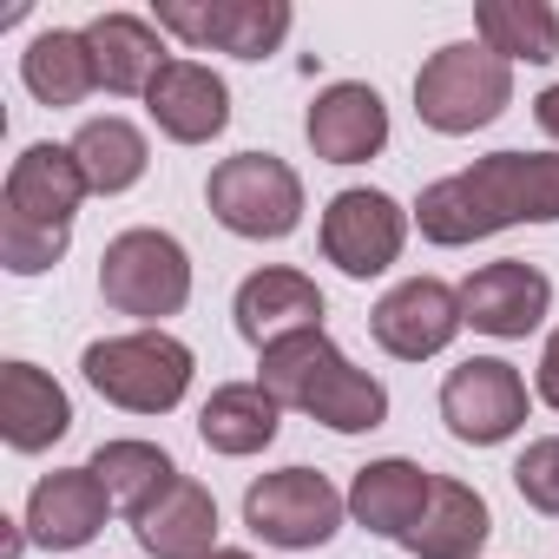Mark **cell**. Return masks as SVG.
<instances>
[{"label": "cell", "instance_id": "obj_33", "mask_svg": "<svg viewBox=\"0 0 559 559\" xmlns=\"http://www.w3.org/2000/svg\"><path fill=\"white\" fill-rule=\"evenodd\" d=\"M211 559H250V552H237V546H217V552H211Z\"/></svg>", "mask_w": 559, "mask_h": 559}, {"label": "cell", "instance_id": "obj_13", "mask_svg": "<svg viewBox=\"0 0 559 559\" xmlns=\"http://www.w3.org/2000/svg\"><path fill=\"white\" fill-rule=\"evenodd\" d=\"M237 336L263 356L276 343H290L304 330H323V290H317V276L290 270V263H270V270H250L243 284H237Z\"/></svg>", "mask_w": 559, "mask_h": 559}, {"label": "cell", "instance_id": "obj_5", "mask_svg": "<svg viewBox=\"0 0 559 559\" xmlns=\"http://www.w3.org/2000/svg\"><path fill=\"white\" fill-rule=\"evenodd\" d=\"M513 106V67L500 53H487L480 40H454L441 53H428V67L415 73V112L428 132H480Z\"/></svg>", "mask_w": 559, "mask_h": 559}, {"label": "cell", "instance_id": "obj_19", "mask_svg": "<svg viewBox=\"0 0 559 559\" xmlns=\"http://www.w3.org/2000/svg\"><path fill=\"white\" fill-rule=\"evenodd\" d=\"M428 493H435V474H428L421 461H402V454H389V461H369V467H356V480H349V520L402 546V539L415 533V520H421Z\"/></svg>", "mask_w": 559, "mask_h": 559}, {"label": "cell", "instance_id": "obj_28", "mask_svg": "<svg viewBox=\"0 0 559 559\" xmlns=\"http://www.w3.org/2000/svg\"><path fill=\"white\" fill-rule=\"evenodd\" d=\"M67 243H73V230H40V224H21V217L0 211V263H8L14 276L53 270V263L67 257Z\"/></svg>", "mask_w": 559, "mask_h": 559}, {"label": "cell", "instance_id": "obj_12", "mask_svg": "<svg viewBox=\"0 0 559 559\" xmlns=\"http://www.w3.org/2000/svg\"><path fill=\"white\" fill-rule=\"evenodd\" d=\"M461 290H448L441 276H408L395 284L376 310H369V336L395 356V362H428L461 336Z\"/></svg>", "mask_w": 559, "mask_h": 559}, {"label": "cell", "instance_id": "obj_27", "mask_svg": "<svg viewBox=\"0 0 559 559\" xmlns=\"http://www.w3.org/2000/svg\"><path fill=\"white\" fill-rule=\"evenodd\" d=\"M86 467L99 474V487H106L112 507H126V513L152 507V500L178 480V461H171L158 441H99Z\"/></svg>", "mask_w": 559, "mask_h": 559}, {"label": "cell", "instance_id": "obj_4", "mask_svg": "<svg viewBox=\"0 0 559 559\" xmlns=\"http://www.w3.org/2000/svg\"><path fill=\"white\" fill-rule=\"evenodd\" d=\"M99 297L119 317H139L145 330H158L165 317H178L191 304V257L171 230H119L99 257Z\"/></svg>", "mask_w": 559, "mask_h": 559}, {"label": "cell", "instance_id": "obj_24", "mask_svg": "<svg viewBox=\"0 0 559 559\" xmlns=\"http://www.w3.org/2000/svg\"><path fill=\"white\" fill-rule=\"evenodd\" d=\"M21 86H27L40 106H53V112H60V106H80V99L99 86L86 34H73V27H47V34H34L27 53H21Z\"/></svg>", "mask_w": 559, "mask_h": 559}, {"label": "cell", "instance_id": "obj_2", "mask_svg": "<svg viewBox=\"0 0 559 559\" xmlns=\"http://www.w3.org/2000/svg\"><path fill=\"white\" fill-rule=\"evenodd\" d=\"M257 382L276 395V408H297V415H310V421H323L336 435H369V428L389 421V389L369 369H356L330 343V330H304L290 343L263 349Z\"/></svg>", "mask_w": 559, "mask_h": 559}, {"label": "cell", "instance_id": "obj_11", "mask_svg": "<svg viewBox=\"0 0 559 559\" xmlns=\"http://www.w3.org/2000/svg\"><path fill=\"white\" fill-rule=\"evenodd\" d=\"M552 310V276L526 257H500V263H480L467 284H461V323L493 336V343H520L546 323Z\"/></svg>", "mask_w": 559, "mask_h": 559}, {"label": "cell", "instance_id": "obj_7", "mask_svg": "<svg viewBox=\"0 0 559 559\" xmlns=\"http://www.w3.org/2000/svg\"><path fill=\"white\" fill-rule=\"evenodd\" d=\"M343 513H349V493H336L317 467H276L243 487V526L284 552L330 546L343 533Z\"/></svg>", "mask_w": 559, "mask_h": 559}, {"label": "cell", "instance_id": "obj_25", "mask_svg": "<svg viewBox=\"0 0 559 559\" xmlns=\"http://www.w3.org/2000/svg\"><path fill=\"white\" fill-rule=\"evenodd\" d=\"M73 158H80V171H86V185H93L99 198H119V191H132V185L145 178L152 145H145V132H139L132 119L106 112V119H86V126L73 132Z\"/></svg>", "mask_w": 559, "mask_h": 559}, {"label": "cell", "instance_id": "obj_20", "mask_svg": "<svg viewBox=\"0 0 559 559\" xmlns=\"http://www.w3.org/2000/svg\"><path fill=\"white\" fill-rule=\"evenodd\" d=\"M67 428H73V402L47 369L34 362L0 369V435H8L14 454H47Z\"/></svg>", "mask_w": 559, "mask_h": 559}, {"label": "cell", "instance_id": "obj_16", "mask_svg": "<svg viewBox=\"0 0 559 559\" xmlns=\"http://www.w3.org/2000/svg\"><path fill=\"white\" fill-rule=\"evenodd\" d=\"M106 513H112V493L99 487L93 467H53V474L34 480L21 526H27V539L47 546V552H80V546L99 539Z\"/></svg>", "mask_w": 559, "mask_h": 559}, {"label": "cell", "instance_id": "obj_32", "mask_svg": "<svg viewBox=\"0 0 559 559\" xmlns=\"http://www.w3.org/2000/svg\"><path fill=\"white\" fill-rule=\"evenodd\" d=\"M21 546H27V526H14V520H8V539H0V559H21Z\"/></svg>", "mask_w": 559, "mask_h": 559}, {"label": "cell", "instance_id": "obj_29", "mask_svg": "<svg viewBox=\"0 0 559 559\" xmlns=\"http://www.w3.org/2000/svg\"><path fill=\"white\" fill-rule=\"evenodd\" d=\"M513 487L533 513H552L559 520V435H539L526 441V454L513 461Z\"/></svg>", "mask_w": 559, "mask_h": 559}, {"label": "cell", "instance_id": "obj_10", "mask_svg": "<svg viewBox=\"0 0 559 559\" xmlns=\"http://www.w3.org/2000/svg\"><path fill=\"white\" fill-rule=\"evenodd\" d=\"M408 243V211L376 191V185H356V191H336L323 204V257L356 276V284H369V276H382Z\"/></svg>", "mask_w": 559, "mask_h": 559}, {"label": "cell", "instance_id": "obj_6", "mask_svg": "<svg viewBox=\"0 0 559 559\" xmlns=\"http://www.w3.org/2000/svg\"><path fill=\"white\" fill-rule=\"evenodd\" d=\"M204 204H211V217L230 237L276 243V237H290L304 224V178L276 158V152H237V158H217L211 165Z\"/></svg>", "mask_w": 559, "mask_h": 559}, {"label": "cell", "instance_id": "obj_14", "mask_svg": "<svg viewBox=\"0 0 559 559\" xmlns=\"http://www.w3.org/2000/svg\"><path fill=\"white\" fill-rule=\"evenodd\" d=\"M86 171L73 158V145H27L14 165H8V191H0V211L21 217V224H40V230H73L80 204H86Z\"/></svg>", "mask_w": 559, "mask_h": 559}, {"label": "cell", "instance_id": "obj_31", "mask_svg": "<svg viewBox=\"0 0 559 559\" xmlns=\"http://www.w3.org/2000/svg\"><path fill=\"white\" fill-rule=\"evenodd\" d=\"M533 119H539V132L559 145V86H546V93L533 99Z\"/></svg>", "mask_w": 559, "mask_h": 559}, {"label": "cell", "instance_id": "obj_21", "mask_svg": "<svg viewBox=\"0 0 559 559\" xmlns=\"http://www.w3.org/2000/svg\"><path fill=\"white\" fill-rule=\"evenodd\" d=\"M86 34V47H93V73H99V86L106 93H152V80L171 67V53H165V40H158V27L145 21V14H99L93 27H80Z\"/></svg>", "mask_w": 559, "mask_h": 559}, {"label": "cell", "instance_id": "obj_8", "mask_svg": "<svg viewBox=\"0 0 559 559\" xmlns=\"http://www.w3.org/2000/svg\"><path fill=\"white\" fill-rule=\"evenodd\" d=\"M152 27L230 60H270L290 34V0H158Z\"/></svg>", "mask_w": 559, "mask_h": 559}, {"label": "cell", "instance_id": "obj_30", "mask_svg": "<svg viewBox=\"0 0 559 559\" xmlns=\"http://www.w3.org/2000/svg\"><path fill=\"white\" fill-rule=\"evenodd\" d=\"M533 389H539L546 408H559V330H552L546 349H539V376H533Z\"/></svg>", "mask_w": 559, "mask_h": 559}, {"label": "cell", "instance_id": "obj_3", "mask_svg": "<svg viewBox=\"0 0 559 559\" xmlns=\"http://www.w3.org/2000/svg\"><path fill=\"white\" fill-rule=\"evenodd\" d=\"M80 369L112 408H126V415H171L185 402L198 362H191V349L171 330H126V336L86 343Z\"/></svg>", "mask_w": 559, "mask_h": 559}, {"label": "cell", "instance_id": "obj_22", "mask_svg": "<svg viewBox=\"0 0 559 559\" xmlns=\"http://www.w3.org/2000/svg\"><path fill=\"white\" fill-rule=\"evenodd\" d=\"M487 533H493V513H487L480 487L435 474V493H428V507H421V520H415V533L402 546L415 559H480Z\"/></svg>", "mask_w": 559, "mask_h": 559}, {"label": "cell", "instance_id": "obj_26", "mask_svg": "<svg viewBox=\"0 0 559 559\" xmlns=\"http://www.w3.org/2000/svg\"><path fill=\"white\" fill-rule=\"evenodd\" d=\"M474 34L507 67L513 60H526V67L559 60V14L546 8V0H480V8H474Z\"/></svg>", "mask_w": 559, "mask_h": 559}, {"label": "cell", "instance_id": "obj_17", "mask_svg": "<svg viewBox=\"0 0 559 559\" xmlns=\"http://www.w3.org/2000/svg\"><path fill=\"white\" fill-rule=\"evenodd\" d=\"M145 112H152V126H158L171 145H211V139L230 126V86H224L204 60H171V67L152 80Z\"/></svg>", "mask_w": 559, "mask_h": 559}, {"label": "cell", "instance_id": "obj_1", "mask_svg": "<svg viewBox=\"0 0 559 559\" xmlns=\"http://www.w3.org/2000/svg\"><path fill=\"white\" fill-rule=\"evenodd\" d=\"M428 243L461 250L507 224H559V152H487L415 198Z\"/></svg>", "mask_w": 559, "mask_h": 559}, {"label": "cell", "instance_id": "obj_23", "mask_svg": "<svg viewBox=\"0 0 559 559\" xmlns=\"http://www.w3.org/2000/svg\"><path fill=\"white\" fill-rule=\"evenodd\" d=\"M276 428H284V408H276V395H270L263 382H224V389H211V402L198 408L204 448H211V454H230V461L263 454V448L276 441Z\"/></svg>", "mask_w": 559, "mask_h": 559}, {"label": "cell", "instance_id": "obj_15", "mask_svg": "<svg viewBox=\"0 0 559 559\" xmlns=\"http://www.w3.org/2000/svg\"><path fill=\"white\" fill-rule=\"evenodd\" d=\"M304 139L323 165H369L382 145H389V106L376 86L362 80H336L310 99L304 112Z\"/></svg>", "mask_w": 559, "mask_h": 559}, {"label": "cell", "instance_id": "obj_9", "mask_svg": "<svg viewBox=\"0 0 559 559\" xmlns=\"http://www.w3.org/2000/svg\"><path fill=\"white\" fill-rule=\"evenodd\" d=\"M441 421L467 448H500L526 428V376L500 356H467L441 382Z\"/></svg>", "mask_w": 559, "mask_h": 559}, {"label": "cell", "instance_id": "obj_18", "mask_svg": "<svg viewBox=\"0 0 559 559\" xmlns=\"http://www.w3.org/2000/svg\"><path fill=\"white\" fill-rule=\"evenodd\" d=\"M132 539L152 559H211L217 552V500H211V487L178 474L152 507L132 513Z\"/></svg>", "mask_w": 559, "mask_h": 559}]
</instances>
